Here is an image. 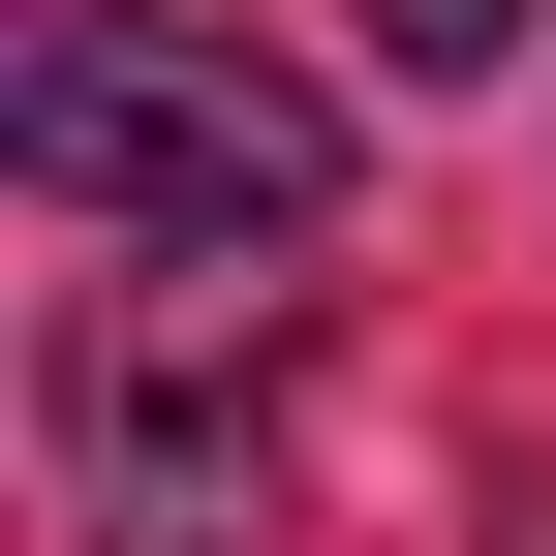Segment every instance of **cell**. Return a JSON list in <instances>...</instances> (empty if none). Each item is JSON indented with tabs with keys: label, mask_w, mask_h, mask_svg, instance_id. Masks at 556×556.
Listing matches in <instances>:
<instances>
[{
	"label": "cell",
	"mask_w": 556,
	"mask_h": 556,
	"mask_svg": "<svg viewBox=\"0 0 556 556\" xmlns=\"http://www.w3.org/2000/svg\"><path fill=\"white\" fill-rule=\"evenodd\" d=\"M278 309L309 278H248V248H186V309H62L31 433L93 556H278Z\"/></svg>",
	"instance_id": "obj_2"
},
{
	"label": "cell",
	"mask_w": 556,
	"mask_h": 556,
	"mask_svg": "<svg viewBox=\"0 0 556 556\" xmlns=\"http://www.w3.org/2000/svg\"><path fill=\"white\" fill-rule=\"evenodd\" d=\"M0 186L62 248H309L340 217V93H278L248 31H155V0H31L0 31Z\"/></svg>",
	"instance_id": "obj_1"
},
{
	"label": "cell",
	"mask_w": 556,
	"mask_h": 556,
	"mask_svg": "<svg viewBox=\"0 0 556 556\" xmlns=\"http://www.w3.org/2000/svg\"><path fill=\"white\" fill-rule=\"evenodd\" d=\"M340 31H371V62H433V93H495V62L556 31V0H340Z\"/></svg>",
	"instance_id": "obj_3"
}]
</instances>
